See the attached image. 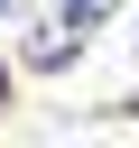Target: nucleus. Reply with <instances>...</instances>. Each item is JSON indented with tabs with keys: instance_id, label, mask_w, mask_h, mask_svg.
Returning a JSON list of instances; mask_svg holds the SVG:
<instances>
[{
	"instance_id": "f257e3e1",
	"label": "nucleus",
	"mask_w": 139,
	"mask_h": 148,
	"mask_svg": "<svg viewBox=\"0 0 139 148\" xmlns=\"http://www.w3.org/2000/svg\"><path fill=\"white\" fill-rule=\"evenodd\" d=\"M56 9H65V18H74V28H102V18H111V9H120V0H56Z\"/></svg>"
},
{
	"instance_id": "f03ea898",
	"label": "nucleus",
	"mask_w": 139,
	"mask_h": 148,
	"mask_svg": "<svg viewBox=\"0 0 139 148\" xmlns=\"http://www.w3.org/2000/svg\"><path fill=\"white\" fill-rule=\"evenodd\" d=\"M0 92H9V65H0Z\"/></svg>"
}]
</instances>
